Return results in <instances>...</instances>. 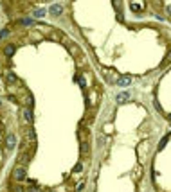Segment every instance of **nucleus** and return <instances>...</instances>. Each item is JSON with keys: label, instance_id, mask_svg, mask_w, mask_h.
<instances>
[{"label": "nucleus", "instance_id": "1a4fd4ad", "mask_svg": "<svg viewBox=\"0 0 171 192\" xmlns=\"http://www.w3.org/2000/svg\"><path fill=\"white\" fill-rule=\"evenodd\" d=\"M15 81H16V76H15L13 72H9V74H7V83H15Z\"/></svg>", "mask_w": 171, "mask_h": 192}, {"label": "nucleus", "instance_id": "39448f33", "mask_svg": "<svg viewBox=\"0 0 171 192\" xmlns=\"http://www.w3.org/2000/svg\"><path fill=\"white\" fill-rule=\"evenodd\" d=\"M51 13H52L54 16L61 15V13H63V5H61V4H52V5H51Z\"/></svg>", "mask_w": 171, "mask_h": 192}, {"label": "nucleus", "instance_id": "ddd939ff", "mask_svg": "<svg viewBox=\"0 0 171 192\" xmlns=\"http://www.w3.org/2000/svg\"><path fill=\"white\" fill-rule=\"evenodd\" d=\"M87 149H88V146L85 142H81V153H87Z\"/></svg>", "mask_w": 171, "mask_h": 192}, {"label": "nucleus", "instance_id": "a211bd4d", "mask_svg": "<svg viewBox=\"0 0 171 192\" xmlns=\"http://www.w3.org/2000/svg\"><path fill=\"white\" fill-rule=\"evenodd\" d=\"M168 11H169V15H171V7H168Z\"/></svg>", "mask_w": 171, "mask_h": 192}, {"label": "nucleus", "instance_id": "4468645a", "mask_svg": "<svg viewBox=\"0 0 171 192\" xmlns=\"http://www.w3.org/2000/svg\"><path fill=\"white\" fill-rule=\"evenodd\" d=\"M168 63H171V50H169V54L166 56V59H164V65H168Z\"/></svg>", "mask_w": 171, "mask_h": 192}, {"label": "nucleus", "instance_id": "f03ea898", "mask_svg": "<svg viewBox=\"0 0 171 192\" xmlns=\"http://www.w3.org/2000/svg\"><path fill=\"white\" fill-rule=\"evenodd\" d=\"M16 142H18L16 135H7V140H5V146H7V149H9V151H13V149L16 147Z\"/></svg>", "mask_w": 171, "mask_h": 192}, {"label": "nucleus", "instance_id": "6ab92c4d", "mask_svg": "<svg viewBox=\"0 0 171 192\" xmlns=\"http://www.w3.org/2000/svg\"><path fill=\"white\" fill-rule=\"evenodd\" d=\"M168 120H171V115H169V117H168Z\"/></svg>", "mask_w": 171, "mask_h": 192}, {"label": "nucleus", "instance_id": "dca6fc26", "mask_svg": "<svg viewBox=\"0 0 171 192\" xmlns=\"http://www.w3.org/2000/svg\"><path fill=\"white\" fill-rule=\"evenodd\" d=\"M81 169H83V165H81V163H77L76 167H74V173H79Z\"/></svg>", "mask_w": 171, "mask_h": 192}, {"label": "nucleus", "instance_id": "20e7f679", "mask_svg": "<svg viewBox=\"0 0 171 192\" xmlns=\"http://www.w3.org/2000/svg\"><path fill=\"white\" fill-rule=\"evenodd\" d=\"M128 84H132V77L130 76H124V77L117 79V86H128Z\"/></svg>", "mask_w": 171, "mask_h": 192}, {"label": "nucleus", "instance_id": "7ed1b4c3", "mask_svg": "<svg viewBox=\"0 0 171 192\" xmlns=\"http://www.w3.org/2000/svg\"><path fill=\"white\" fill-rule=\"evenodd\" d=\"M25 176H27V173H25V169H23V167H18V169H15V171H13V178H15L16 181L25 180Z\"/></svg>", "mask_w": 171, "mask_h": 192}, {"label": "nucleus", "instance_id": "f257e3e1", "mask_svg": "<svg viewBox=\"0 0 171 192\" xmlns=\"http://www.w3.org/2000/svg\"><path fill=\"white\" fill-rule=\"evenodd\" d=\"M130 99H132V94H130V92H119V94L115 95V102H117V104H126V102H130Z\"/></svg>", "mask_w": 171, "mask_h": 192}, {"label": "nucleus", "instance_id": "6e6552de", "mask_svg": "<svg viewBox=\"0 0 171 192\" xmlns=\"http://www.w3.org/2000/svg\"><path fill=\"white\" fill-rule=\"evenodd\" d=\"M20 23H22V25H33L34 22H33L31 18H22V22H20Z\"/></svg>", "mask_w": 171, "mask_h": 192}, {"label": "nucleus", "instance_id": "9b49d317", "mask_svg": "<svg viewBox=\"0 0 171 192\" xmlns=\"http://www.w3.org/2000/svg\"><path fill=\"white\" fill-rule=\"evenodd\" d=\"M168 144V136H164L162 140H160V146H159V149H164V146Z\"/></svg>", "mask_w": 171, "mask_h": 192}, {"label": "nucleus", "instance_id": "f8f14e48", "mask_svg": "<svg viewBox=\"0 0 171 192\" xmlns=\"http://www.w3.org/2000/svg\"><path fill=\"white\" fill-rule=\"evenodd\" d=\"M132 9H133V11H141L142 7H141V4H137V2H133V4H132Z\"/></svg>", "mask_w": 171, "mask_h": 192}, {"label": "nucleus", "instance_id": "423d86ee", "mask_svg": "<svg viewBox=\"0 0 171 192\" xmlns=\"http://www.w3.org/2000/svg\"><path fill=\"white\" fill-rule=\"evenodd\" d=\"M15 50H16L15 45H5V47H4V54H5L7 58H11V56L15 54Z\"/></svg>", "mask_w": 171, "mask_h": 192}, {"label": "nucleus", "instance_id": "9d476101", "mask_svg": "<svg viewBox=\"0 0 171 192\" xmlns=\"http://www.w3.org/2000/svg\"><path fill=\"white\" fill-rule=\"evenodd\" d=\"M34 15H36L38 18H41V16H45V9H36V11H34Z\"/></svg>", "mask_w": 171, "mask_h": 192}, {"label": "nucleus", "instance_id": "0eeeda50", "mask_svg": "<svg viewBox=\"0 0 171 192\" xmlns=\"http://www.w3.org/2000/svg\"><path fill=\"white\" fill-rule=\"evenodd\" d=\"M23 118H25V120H27L29 124L33 122V111H31L29 108H25V110H23Z\"/></svg>", "mask_w": 171, "mask_h": 192}, {"label": "nucleus", "instance_id": "2eb2a0df", "mask_svg": "<svg viewBox=\"0 0 171 192\" xmlns=\"http://www.w3.org/2000/svg\"><path fill=\"white\" fill-rule=\"evenodd\" d=\"M7 34H9V31H7V29H4V31H2V33H0V38H5V36H7Z\"/></svg>", "mask_w": 171, "mask_h": 192}, {"label": "nucleus", "instance_id": "f3484780", "mask_svg": "<svg viewBox=\"0 0 171 192\" xmlns=\"http://www.w3.org/2000/svg\"><path fill=\"white\" fill-rule=\"evenodd\" d=\"M15 192H23V190H22V189H20V187H16V189H15Z\"/></svg>", "mask_w": 171, "mask_h": 192}]
</instances>
